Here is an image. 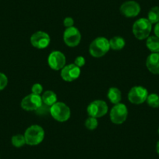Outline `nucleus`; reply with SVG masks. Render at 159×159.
Masks as SVG:
<instances>
[{
    "mask_svg": "<svg viewBox=\"0 0 159 159\" xmlns=\"http://www.w3.org/2000/svg\"><path fill=\"white\" fill-rule=\"evenodd\" d=\"M24 137L26 144L36 146L43 141L45 138V130L39 125H32L26 129Z\"/></svg>",
    "mask_w": 159,
    "mask_h": 159,
    "instance_id": "f257e3e1",
    "label": "nucleus"
},
{
    "mask_svg": "<svg viewBox=\"0 0 159 159\" xmlns=\"http://www.w3.org/2000/svg\"><path fill=\"white\" fill-rule=\"evenodd\" d=\"M109 40L105 37H98L95 38L89 46V52L94 58H101L106 55L109 51Z\"/></svg>",
    "mask_w": 159,
    "mask_h": 159,
    "instance_id": "f03ea898",
    "label": "nucleus"
},
{
    "mask_svg": "<svg viewBox=\"0 0 159 159\" xmlns=\"http://www.w3.org/2000/svg\"><path fill=\"white\" fill-rule=\"evenodd\" d=\"M152 30V24L148 18H140L133 25V34L138 40L147 39Z\"/></svg>",
    "mask_w": 159,
    "mask_h": 159,
    "instance_id": "7ed1b4c3",
    "label": "nucleus"
},
{
    "mask_svg": "<svg viewBox=\"0 0 159 159\" xmlns=\"http://www.w3.org/2000/svg\"><path fill=\"white\" fill-rule=\"evenodd\" d=\"M50 115L56 121L64 123L70 118L71 111L68 105L63 102H57L50 107Z\"/></svg>",
    "mask_w": 159,
    "mask_h": 159,
    "instance_id": "20e7f679",
    "label": "nucleus"
},
{
    "mask_svg": "<svg viewBox=\"0 0 159 159\" xmlns=\"http://www.w3.org/2000/svg\"><path fill=\"white\" fill-rule=\"evenodd\" d=\"M128 116V109L126 105L119 103L114 105L110 111V119L114 124L121 125L126 120Z\"/></svg>",
    "mask_w": 159,
    "mask_h": 159,
    "instance_id": "39448f33",
    "label": "nucleus"
},
{
    "mask_svg": "<svg viewBox=\"0 0 159 159\" xmlns=\"http://www.w3.org/2000/svg\"><path fill=\"white\" fill-rule=\"evenodd\" d=\"M108 111V107L106 102L102 100H95L88 105L87 108L88 116L91 117L98 118L102 117L107 114Z\"/></svg>",
    "mask_w": 159,
    "mask_h": 159,
    "instance_id": "423d86ee",
    "label": "nucleus"
},
{
    "mask_svg": "<svg viewBox=\"0 0 159 159\" xmlns=\"http://www.w3.org/2000/svg\"><path fill=\"white\" fill-rule=\"evenodd\" d=\"M148 91L142 86H134L128 93V100L134 105H140L146 102Z\"/></svg>",
    "mask_w": 159,
    "mask_h": 159,
    "instance_id": "0eeeda50",
    "label": "nucleus"
},
{
    "mask_svg": "<svg viewBox=\"0 0 159 159\" xmlns=\"http://www.w3.org/2000/svg\"><path fill=\"white\" fill-rule=\"evenodd\" d=\"M51 38L46 32L38 30L35 32L30 37V43L32 46L38 49H44L49 45Z\"/></svg>",
    "mask_w": 159,
    "mask_h": 159,
    "instance_id": "6e6552de",
    "label": "nucleus"
},
{
    "mask_svg": "<svg viewBox=\"0 0 159 159\" xmlns=\"http://www.w3.org/2000/svg\"><path fill=\"white\" fill-rule=\"evenodd\" d=\"M63 41L67 46L76 47L81 41V34L76 27H69L63 33Z\"/></svg>",
    "mask_w": 159,
    "mask_h": 159,
    "instance_id": "1a4fd4ad",
    "label": "nucleus"
},
{
    "mask_svg": "<svg viewBox=\"0 0 159 159\" xmlns=\"http://www.w3.org/2000/svg\"><path fill=\"white\" fill-rule=\"evenodd\" d=\"M42 103V96L31 93L22 99L20 105L21 108L25 111H36Z\"/></svg>",
    "mask_w": 159,
    "mask_h": 159,
    "instance_id": "9d476101",
    "label": "nucleus"
},
{
    "mask_svg": "<svg viewBox=\"0 0 159 159\" xmlns=\"http://www.w3.org/2000/svg\"><path fill=\"white\" fill-rule=\"evenodd\" d=\"M65 55L59 51H53L49 54L48 57V66L53 70H61L66 66Z\"/></svg>",
    "mask_w": 159,
    "mask_h": 159,
    "instance_id": "9b49d317",
    "label": "nucleus"
},
{
    "mask_svg": "<svg viewBox=\"0 0 159 159\" xmlns=\"http://www.w3.org/2000/svg\"><path fill=\"white\" fill-rule=\"evenodd\" d=\"M61 77L64 81L72 82L77 79L80 75V68L76 66L74 63L66 65L61 70Z\"/></svg>",
    "mask_w": 159,
    "mask_h": 159,
    "instance_id": "f8f14e48",
    "label": "nucleus"
},
{
    "mask_svg": "<svg viewBox=\"0 0 159 159\" xmlns=\"http://www.w3.org/2000/svg\"><path fill=\"white\" fill-rule=\"evenodd\" d=\"M120 13L126 17H136L140 13V7L135 1H127L120 7Z\"/></svg>",
    "mask_w": 159,
    "mask_h": 159,
    "instance_id": "ddd939ff",
    "label": "nucleus"
},
{
    "mask_svg": "<svg viewBox=\"0 0 159 159\" xmlns=\"http://www.w3.org/2000/svg\"><path fill=\"white\" fill-rule=\"evenodd\" d=\"M146 66L151 73L159 75V53H151L148 56Z\"/></svg>",
    "mask_w": 159,
    "mask_h": 159,
    "instance_id": "4468645a",
    "label": "nucleus"
},
{
    "mask_svg": "<svg viewBox=\"0 0 159 159\" xmlns=\"http://www.w3.org/2000/svg\"><path fill=\"white\" fill-rule=\"evenodd\" d=\"M110 49L114 51H119L122 50L126 45V42L123 38L120 36H114L109 40Z\"/></svg>",
    "mask_w": 159,
    "mask_h": 159,
    "instance_id": "2eb2a0df",
    "label": "nucleus"
},
{
    "mask_svg": "<svg viewBox=\"0 0 159 159\" xmlns=\"http://www.w3.org/2000/svg\"><path fill=\"white\" fill-rule=\"evenodd\" d=\"M108 98L110 102L114 105L120 103L122 100V93L117 88H110L108 91Z\"/></svg>",
    "mask_w": 159,
    "mask_h": 159,
    "instance_id": "dca6fc26",
    "label": "nucleus"
},
{
    "mask_svg": "<svg viewBox=\"0 0 159 159\" xmlns=\"http://www.w3.org/2000/svg\"><path fill=\"white\" fill-rule=\"evenodd\" d=\"M146 46L151 53L159 52V38L155 35L149 36L147 38Z\"/></svg>",
    "mask_w": 159,
    "mask_h": 159,
    "instance_id": "f3484780",
    "label": "nucleus"
},
{
    "mask_svg": "<svg viewBox=\"0 0 159 159\" xmlns=\"http://www.w3.org/2000/svg\"><path fill=\"white\" fill-rule=\"evenodd\" d=\"M42 99L44 104L51 107L56 102H57V95L54 91H46L42 94Z\"/></svg>",
    "mask_w": 159,
    "mask_h": 159,
    "instance_id": "a211bd4d",
    "label": "nucleus"
},
{
    "mask_svg": "<svg viewBox=\"0 0 159 159\" xmlns=\"http://www.w3.org/2000/svg\"><path fill=\"white\" fill-rule=\"evenodd\" d=\"M148 20L152 24H156L159 22V7H154L149 10Z\"/></svg>",
    "mask_w": 159,
    "mask_h": 159,
    "instance_id": "6ab92c4d",
    "label": "nucleus"
},
{
    "mask_svg": "<svg viewBox=\"0 0 159 159\" xmlns=\"http://www.w3.org/2000/svg\"><path fill=\"white\" fill-rule=\"evenodd\" d=\"M12 144L15 147V148H22L23 146L26 144V140L24 135L22 134H16V135L13 136L11 139Z\"/></svg>",
    "mask_w": 159,
    "mask_h": 159,
    "instance_id": "aec40b11",
    "label": "nucleus"
},
{
    "mask_svg": "<svg viewBox=\"0 0 159 159\" xmlns=\"http://www.w3.org/2000/svg\"><path fill=\"white\" fill-rule=\"evenodd\" d=\"M146 102L148 105L151 108H159V95L157 94L153 93V94H148Z\"/></svg>",
    "mask_w": 159,
    "mask_h": 159,
    "instance_id": "412c9836",
    "label": "nucleus"
},
{
    "mask_svg": "<svg viewBox=\"0 0 159 159\" xmlns=\"http://www.w3.org/2000/svg\"><path fill=\"white\" fill-rule=\"evenodd\" d=\"M98 126V122L97 118L89 117L85 120V126L89 130H94Z\"/></svg>",
    "mask_w": 159,
    "mask_h": 159,
    "instance_id": "4be33fe9",
    "label": "nucleus"
},
{
    "mask_svg": "<svg viewBox=\"0 0 159 159\" xmlns=\"http://www.w3.org/2000/svg\"><path fill=\"white\" fill-rule=\"evenodd\" d=\"M35 112L38 116H46V115L50 114V106L42 103V105L35 111Z\"/></svg>",
    "mask_w": 159,
    "mask_h": 159,
    "instance_id": "5701e85b",
    "label": "nucleus"
},
{
    "mask_svg": "<svg viewBox=\"0 0 159 159\" xmlns=\"http://www.w3.org/2000/svg\"><path fill=\"white\" fill-rule=\"evenodd\" d=\"M31 91L33 94L37 95H41L43 92V87L41 84H34L31 88Z\"/></svg>",
    "mask_w": 159,
    "mask_h": 159,
    "instance_id": "b1692460",
    "label": "nucleus"
},
{
    "mask_svg": "<svg viewBox=\"0 0 159 159\" xmlns=\"http://www.w3.org/2000/svg\"><path fill=\"white\" fill-rule=\"evenodd\" d=\"M8 84V78L4 73H0V91L3 90Z\"/></svg>",
    "mask_w": 159,
    "mask_h": 159,
    "instance_id": "393cba45",
    "label": "nucleus"
},
{
    "mask_svg": "<svg viewBox=\"0 0 159 159\" xmlns=\"http://www.w3.org/2000/svg\"><path fill=\"white\" fill-rule=\"evenodd\" d=\"M85 63H86V61H85V59L83 56H77V57L75 59L74 64L76 66L79 67V68L83 67L85 65Z\"/></svg>",
    "mask_w": 159,
    "mask_h": 159,
    "instance_id": "a878e982",
    "label": "nucleus"
},
{
    "mask_svg": "<svg viewBox=\"0 0 159 159\" xmlns=\"http://www.w3.org/2000/svg\"><path fill=\"white\" fill-rule=\"evenodd\" d=\"M63 24L66 28H69V27H73V24H74V20L72 17H66L63 20Z\"/></svg>",
    "mask_w": 159,
    "mask_h": 159,
    "instance_id": "bb28decb",
    "label": "nucleus"
},
{
    "mask_svg": "<svg viewBox=\"0 0 159 159\" xmlns=\"http://www.w3.org/2000/svg\"><path fill=\"white\" fill-rule=\"evenodd\" d=\"M154 35L157 36V38H159V22L157 23L154 26Z\"/></svg>",
    "mask_w": 159,
    "mask_h": 159,
    "instance_id": "cd10ccee",
    "label": "nucleus"
},
{
    "mask_svg": "<svg viewBox=\"0 0 159 159\" xmlns=\"http://www.w3.org/2000/svg\"><path fill=\"white\" fill-rule=\"evenodd\" d=\"M156 151H157V153L159 155V140L157 142V144H156Z\"/></svg>",
    "mask_w": 159,
    "mask_h": 159,
    "instance_id": "c85d7f7f",
    "label": "nucleus"
},
{
    "mask_svg": "<svg viewBox=\"0 0 159 159\" xmlns=\"http://www.w3.org/2000/svg\"><path fill=\"white\" fill-rule=\"evenodd\" d=\"M157 131H158V134H159V128H158V130H157Z\"/></svg>",
    "mask_w": 159,
    "mask_h": 159,
    "instance_id": "c756f323",
    "label": "nucleus"
},
{
    "mask_svg": "<svg viewBox=\"0 0 159 159\" xmlns=\"http://www.w3.org/2000/svg\"><path fill=\"white\" fill-rule=\"evenodd\" d=\"M158 53H159V52H158Z\"/></svg>",
    "mask_w": 159,
    "mask_h": 159,
    "instance_id": "7c9ffc66",
    "label": "nucleus"
}]
</instances>
